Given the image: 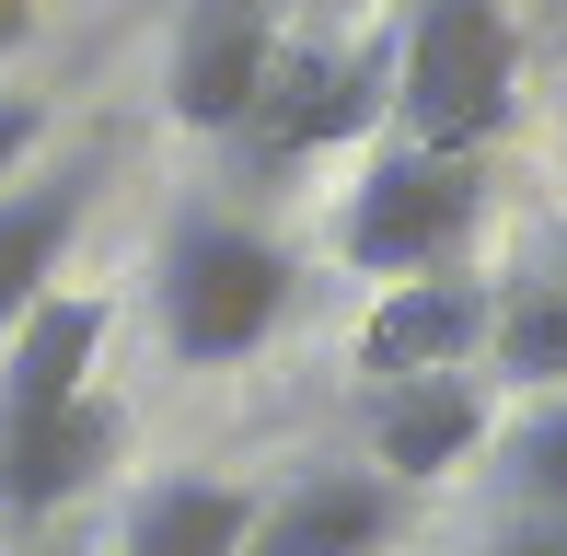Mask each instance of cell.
Listing matches in <instances>:
<instances>
[{"label": "cell", "mask_w": 567, "mask_h": 556, "mask_svg": "<svg viewBox=\"0 0 567 556\" xmlns=\"http://www.w3.org/2000/svg\"><path fill=\"white\" fill-rule=\"evenodd\" d=\"M23 35H35V0H0V59H12Z\"/></svg>", "instance_id": "cell-17"}, {"label": "cell", "mask_w": 567, "mask_h": 556, "mask_svg": "<svg viewBox=\"0 0 567 556\" xmlns=\"http://www.w3.org/2000/svg\"><path fill=\"white\" fill-rule=\"evenodd\" d=\"M475 220H486V163L475 151H382L348 186L337 256L371 267V278H441Z\"/></svg>", "instance_id": "cell-3"}, {"label": "cell", "mask_w": 567, "mask_h": 556, "mask_svg": "<svg viewBox=\"0 0 567 556\" xmlns=\"http://www.w3.org/2000/svg\"><path fill=\"white\" fill-rule=\"evenodd\" d=\"M290 244H267L255 220H186V233L163 244V348L197 371L220 360H255V348L290 325Z\"/></svg>", "instance_id": "cell-2"}, {"label": "cell", "mask_w": 567, "mask_h": 556, "mask_svg": "<svg viewBox=\"0 0 567 556\" xmlns=\"http://www.w3.org/2000/svg\"><path fill=\"white\" fill-rule=\"evenodd\" d=\"M82 209H93V163H59V174H35V186H0V337L59 290V256H70V233H82Z\"/></svg>", "instance_id": "cell-11"}, {"label": "cell", "mask_w": 567, "mask_h": 556, "mask_svg": "<svg viewBox=\"0 0 567 556\" xmlns=\"http://www.w3.org/2000/svg\"><path fill=\"white\" fill-rule=\"evenodd\" d=\"M498 556H567V511H522L509 522V545Z\"/></svg>", "instance_id": "cell-16"}, {"label": "cell", "mask_w": 567, "mask_h": 556, "mask_svg": "<svg viewBox=\"0 0 567 556\" xmlns=\"http://www.w3.org/2000/svg\"><path fill=\"white\" fill-rule=\"evenodd\" d=\"M394 522H405V487H394V475L324 464V475H301V487L255 498L244 556H382V545H394Z\"/></svg>", "instance_id": "cell-5"}, {"label": "cell", "mask_w": 567, "mask_h": 556, "mask_svg": "<svg viewBox=\"0 0 567 556\" xmlns=\"http://www.w3.org/2000/svg\"><path fill=\"white\" fill-rule=\"evenodd\" d=\"M47 140V105H23V93H0V186L23 174V151Z\"/></svg>", "instance_id": "cell-15"}, {"label": "cell", "mask_w": 567, "mask_h": 556, "mask_svg": "<svg viewBox=\"0 0 567 556\" xmlns=\"http://www.w3.org/2000/svg\"><path fill=\"white\" fill-rule=\"evenodd\" d=\"M486 337V290L475 278H405V290H382V313L359 325V371L371 383H394V371H463Z\"/></svg>", "instance_id": "cell-10"}, {"label": "cell", "mask_w": 567, "mask_h": 556, "mask_svg": "<svg viewBox=\"0 0 567 556\" xmlns=\"http://www.w3.org/2000/svg\"><path fill=\"white\" fill-rule=\"evenodd\" d=\"M244 534H255V487H231V475H163V487L127 498L116 556H244Z\"/></svg>", "instance_id": "cell-12"}, {"label": "cell", "mask_w": 567, "mask_h": 556, "mask_svg": "<svg viewBox=\"0 0 567 556\" xmlns=\"http://www.w3.org/2000/svg\"><path fill=\"white\" fill-rule=\"evenodd\" d=\"M522 105V23L509 0H417L394 47V128L405 151H486Z\"/></svg>", "instance_id": "cell-1"}, {"label": "cell", "mask_w": 567, "mask_h": 556, "mask_svg": "<svg viewBox=\"0 0 567 556\" xmlns=\"http://www.w3.org/2000/svg\"><path fill=\"white\" fill-rule=\"evenodd\" d=\"M93 360H105V301L93 290H47L35 313L12 325V371H0V441L59 406H82L93 394Z\"/></svg>", "instance_id": "cell-9"}, {"label": "cell", "mask_w": 567, "mask_h": 556, "mask_svg": "<svg viewBox=\"0 0 567 556\" xmlns=\"http://www.w3.org/2000/svg\"><path fill=\"white\" fill-rule=\"evenodd\" d=\"M486 348L522 394H567V278H522L509 301H486Z\"/></svg>", "instance_id": "cell-13"}, {"label": "cell", "mask_w": 567, "mask_h": 556, "mask_svg": "<svg viewBox=\"0 0 567 556\" xmlns=\"http://www.w3.org/2000/svg\"><path fill=\"white\" fill-rule=\"evenodd\" d=\"M359 418H371V464L394 487H429V475H452L486 441V406H475L463 371H394V383L359 394Z\"/></svg>", "instance_id": "cell-8"}, {"label": "cell", "mask_w": 567, "mask_h": 556, "mask_svg": "<svg viewBox=\"0 0 567 556\" xmlns=\"http://www.w3.org/2000/svg\"><path fill=\"white\" fill-rule=\"evenodd\" d=\"M509 487L533 511H567V394H533V418L509 429Z\"/></svg>", "instance_id": "cell-14"}, {"label": "cell", "mask_w": 567, "mask_h": 556, "mask_svg": "<svg viewBox=\"0 0 567 556\" xmlns=\"http://www.w3.org/2000/svg\"><path fill=\"white\" fill-rule=\"evenodd\" d=\"M267 59H278V23H267V0H186V35H174V116L186 128H209L231 140L255 116V82H267Z\"/></svg>", "instance_id": "cell-6"}, {"label": "cell", "mask_w": 567, "mask_h": 556, "mask_svg": "<svg viewBox=\"0 0 567 556\" xmlns=\"http://www.w3.org/2000/svg\"><path fill=\"white\" fill-rule=\"evenodd\" d=\"M382 93H394V70H382V47H278L267 82H255V116L231 140H244L255 174L278 163H313V151L359 140L382 116Z\"/></svg>", "instance_id": "cell-4"}, {"label": "cell", "mask_w": 567, "mask_h": 556, "mask_svg": "<svg viewBox=\"0 0 567 556\" xmlns=\"http://www.w3.org/2000/svg\"><path fill=\"white\" fill-rule=\"evenodd\" d=\"M127 452V406L105 383L82 394V406H59V418H35V429H12L0 441V522H47V511H70V498L93 487Z\"/></svg>", "instance_id": "cell-7"}]
</instances>
